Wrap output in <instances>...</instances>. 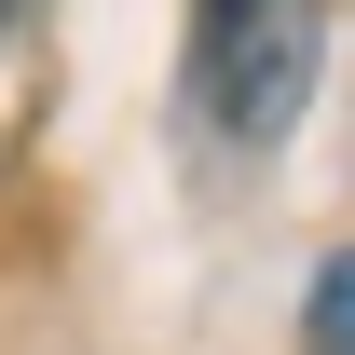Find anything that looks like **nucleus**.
<instances>
[{
  "instance_id": "f257e3e1",
  "label": "nucleus",
  "mask_w": 355,
  "mask_h": 355,
  "mask_svg": "<svg viewBox=\"0 0 355 355\" xmlns=\"http://www.w3.org/2000/svg\"><path fill=\"white\" fill-rule=\"evenodd\" d=\"M191 123L219 150H287L328 83V0H191Z\"/></svg>"
},
{
  "instance_id": "f03ea898",
  "label": "nucleus",
  "mask_w": 355,
  "mask_h": 355,
  "mask_svg": "<svg viewBox=\"0 0 355 355\" xmlns=\"http://www.w3.org/2000/svg\"><path fill=\"white\" fill-rule=\"evenodd\" d=\"M301 355H355V246L314 260V287H301Z\"/></svg>"
}]
</instances>
